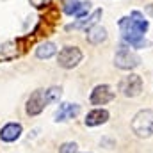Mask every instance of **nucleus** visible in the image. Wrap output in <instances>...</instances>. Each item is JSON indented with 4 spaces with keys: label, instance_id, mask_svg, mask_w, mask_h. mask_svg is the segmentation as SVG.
Instances as JSON below:
<instances>
[{
    "label": "nucleus",
    "instance_id": "nucleus-6",
    "mask_svg": "<svg viewBox=\"0 0 153 153\" xmlns=\"http://www.w3.org/2000/svg\"><path fill=\"white\" fill-rule=\"evenodd\" d=\"M116 96V91L109 85V84H100L96 85L91 94H89V103L91 105H96V107H102V105H107L109 102H112Z\"/></svg>",
    "mask_w": 153,
    "mask_h": 153
},
{
    "label": "nucleus",
    "instance_id": "nucleus-20",
    "mask_svg": "<svg viewBox=\"0 0 153 153\" xmlns=\"http://www.w3.org/2000/svg\"><path fill=\"white\" fill-rule=\"evenodd\" d=\"M48 2H50V0H30V4H32L34 7H45Z\"/></svg>",
    "mask_w": 153,
    "mask_h": 153
},
{
    "label": "nucleus",
    "instance_id": "nucleus-3",
    "mask_svg": "<svg viewBox=\"0 0 153 153\" xmlns=\"http://www.w3.org/2000/svg\"><path fill=\"white\" fill-rule=\"evenodd\" d=\"M114 64L119 70L130 71V70H134V68H137V66L141 64V57H139L134 50H130V46H128L126 43H121L119 48L116 50Z\"/></svg>",
    "mask_w": 153,
    "mask_h": 153
},
{
    "label": "nucleus",
    "instance_id": "nucleus-19",
    "mask_svg": "<svg viewBox=\"0 0 153 153\" xmlns=\"http://www.w3.org/2000/svg\"><path fill=\"white\" fill-rule=\"evenodd\" d=\"M100 144H102V146H105L107 150H111V148H114V146H116V141L109 139V137H103V139L100 141Z\"/></svg>",
    "mask_w": 153,
    "mask_h": 153
},
{
    "label": "nucleus",
    "instance_id": "nucleus-21",
    "mask_svg": "<svg viewBox=\"0 0 153 153\" xmlns=\"http://www.w3.org/2000/svg\"><path fill=\"white\" fill-rule=\"evenodd\" d=\"M146 11H148V13L153 16V4H148V5H146Z\"/></svg>",
    "mask_w": 153,
    "mask_h": 153
},
{
    "label": "nucleus",
    "instance_id": "nucleus-15",
    "mask_svg": "<svg viewBox=\"0 0 153 153\" xmlns=\"http://www.w3.org/2000/svg\"><path fill=\"white\" fill-rule=\"evenodd\" d=\"M80 5H82L80 0H64L62 2V13L68 16H75L80 9Z\"/></svg>",
    "mask_w": 153,
    "mask_h": 153
},
{
    "label": "nucleus",
    "instance_id": "nucleus-18",
    "mask_svg": "<svg viewBox=\"0 0 153 153\" xmlns=\"http://www.w3.org/2000/svg\"><path fill=\"white\" fill-rule=\"evenodd\" d=\"M89 11H91V2H82V5H80L78 13L75 14V18H76V20H82V18H85Z\"/></svg>",
    "mask_w": 153,
    "mask_h": 153
},
{
    "label": "nucleus",
    "instance_id": "nucleus-4",
    "mask_svg": "<svg viewBox=\"0 0 153 153\" xmlns=\"http://www.w3.org/2000/svg\"><path fill=\"white\" fill-rule=\"evenodd\" d=\"M82 59H84V53L78 46H64L57 55V64L64 70H73L82 62Z\"/></svg>",
    "mask_w": 153,
    "mask_h": 153
},
{
    "label": "nucleus",
    "instance_id": "nucleus-14",
    "mask_svg": "<svg viewBox=\"0 0 153 153\" xmlns=\"http://www.w3.org/2000/svg\"><path fill=\"white\" fill-rule=\"evenodd\" d=\"M55 53H57V45L52 43V41H45V43L38 45V48H36V57L41 59V61L43 59H50Z\"/></svg>",
    "mask_w": 153,
    "mask_h": 153
},
{
    "label": "nucleus",
    "instance_id": "nucleus-17",
    "mask_svg": "<svg viewBox=\"0 0 153 153\" xmlns=\"http://www.w3.org/2000/svg\"><path fill=\"white\" fill-rule=\"evenodd\" d=\"M59 153H78V146L73 141H68V143H62L59 146Z\"/></svg>",
    "mask_w": 153,
    "mask_h": 153
},
{
    "label": "nucleus",
    "instance_id": "nucleus-7",
    "mask_svg": "<svg viewBox=\"0 0 153 153\" xmlns=\"http://www.w3.org/2000/svg\"><path fill=\"white\" fill-rule=\"evenodd\" d=\"M48 105V102H46V94H45V89H36L30 96H29V100H27V105H25V112L27 116H30V117H34V116H39L43 111H45V107Z\"/></svg>",
    "mask_w": 153,
    "mask_h": 153
},
{
    "label": "nucleus",
    "instance_id": "nucleus-8",
    "mask_svg": "<svg viewBox=\"0 0 153 153\" xmlns=\"http://www.w3.org/2000/svg\"><path fill=\"white\" fill-rule=\"evenodd\" d=\"M80 114V105L78 103H59V109L55 111L53 119L57 123H62V121H68V119H75L76 116Z\"/></svg>",
    "mask_w": 153,
    "mask_h": 153
},
{
    "label": "nucleus",
    "instance_id": "nucleus-13",
    "mask_svg": "<svg viewBox=\"0 0 153 153\" xmlns=\"http://www.w3.org/2000/svg\"><path fill=\"white\" fill-rule=\"evenodd\" d=\"M20 55L18 41H5L0 45V61H13Z\"/></svg>",
    "mask_w": 153,
    "mask_h": 153
},
{
    "label": "nucleus",
    "instance_id": "nucleus-9",
    "mask_svg": "<svg viewBox=\"0 0 153 153\" xmlns=\"http://www.w3.org/2000/svg\"><path fill=\"white\" fill-rule=\"evenodd\" d=\"M22 132H23V128L20 123H14V121L5 123L0 128V141L2 143H14L22 137Z\"/></svg>",
    "mask_w": 153,
    "mask_h": 153
},
{
    "label": "nucleus",
    "instance_id": "nucleus-11",
    "mask_svg": "<svg viewBox=\"0 0 153 153\" xmlns=\"http://www.w3.org/2000/svg\"><path fill=\"white\" fill-rule=\"evenodd\" d=\"M102 18V9H96L91 16H85V18H82V20H76L75 23H71V25H68L66 27V30H71V29H82V30H89L91 27H94L96 23H98V20Z\"/></svg>",
    "mask_w": 153,
    "mask_h": 153
},
{
    "label": "nucleus",
    "instance_id": "nucleus-16",
    "mask_svg": "<svg viewBox=\"0 0 153 153\" xmlns=\"http://www.w3.org/2000/svg\"><path fill=\"white\" fill-rule=\"evenodd\" d=\"M45 94H46V102L48 103H57L61 100V96H62V89L57 87V85H53L50 89H45Z\"/></svg>",
    "mask_w": 153,
    "mask_h": 153
},
{
    "label": "nucleus",
    "instance_id": "nucleus-10",
    "mask_svg": "<svg viewBox=\"0 0 153 153\" xmlns=\"http://www.w3.org/2000/svg\"><path fill=\"white\" fill-rule=\"evenodd\" d=\"M109 111L107 109H102V107H98V109H93V111H89L85 117H84V125L85 126H100V125H103V123H107L109 121Z\"/></svg>",
    "mask_w": 153,
    "mask_h": 153
},
{
    "label": "nucleus",
    "instance_id": "nucleus-12",
    "mask_svg": "<svg viewBox=\"0 0 153 153\" xmlns=\"http://www.w3.org/2000/svg\"><path fill=\"white\" fill-rule=\"evenodd\" d=\"M107 29H103V27H100V25H94V27H91L89 30H85V39H87V43H91V45H102L103 41H107Z\"/></svg>",
    "mask_w": 153,
    "mask_h": 153
},
{
    "label": "nucleus",
    "instance_id": "nucleus-5",
    "mask_svg": "<svg viewBox=\"0 0 153 153\" xmlns=\"http://www.w3.org/2000/svg\"><path fill=\"white\" fill-rule=\"evenodd\" d=\"M119 93L126 98H135L143 93V78L135 73H130V75L123 76L119 80V85H117Z\"/></svg>",
    "mask_w": 153,
    "mask_h": 153
},
{
    "label": "nucleus",
    "instance_id": "nucleus-2",
    "mask_svg": "<svg viewBox=\"0 0 153 153\" xmlns=\"http://www.w3.org/2000/svg\"><path fill=\"white\" fill-rule=\"evenodd\" d=\"M130 128L135 137L139 139H150L153 137V109H143L134 116Z\"/></svg>",
    "mask_w": 153,
    "mask_h": 153
},
{
    "label": "nucleus",
    "instance_id": "nucleus-1",
    "mask_svg": "<svg viewBox=\"0 0 153 153\" xmlns=\"http://www.w3.org/2000/svg\"><path fill=\"white\" fill-rule=\"evenodd\" d=\"M117 27L123 34V43H126L130 48L141 50L150 45L144 39L146 30L150 29V22L144 18V14L141 11H132L130 16H123L117 22Z\"/></svg>",
    "mask_w": 153,
    "mask_h": 153
}]
</instances>
